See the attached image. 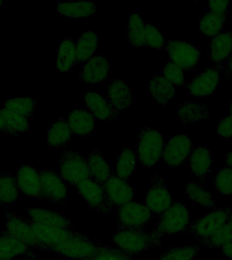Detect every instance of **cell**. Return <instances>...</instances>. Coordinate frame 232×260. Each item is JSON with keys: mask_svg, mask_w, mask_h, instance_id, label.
<instances>
[{"mask_svg": "<svg viewBox=\"0 0 232 260\" xmlns=\"http://www.w3.org/2000/svg\"><path fill=\"white\" fill-rule=\"evenodd\" d=\"M67 119L71 132L79 137L90 135L95 128V118L87 110H73Z\"/></svg>", "mask_w": 232, "mask_h": 260, "instance_id": "obj_28", "label": "cell"}, {"mask_svg": "<svg viewBox=\"0 0 232 260\" xmlns=\"http://www.w3.org/2000/svg\"><path fill=\"white\" fill-rule=\"evenodd\" d=\"M185 194L187 199L191 203L200 205L205 208H212L215 206L216 203L211 192L198 183H187Z\"/></svg>", "mask_w": 232, "mask_h": 260, "instance_id": "obj_37", "label": "cell"}, {"mask_svg": "<svg viewBox=\"0 0 232 260\" xmlns=\"http://www.w3.org/2000/svg\"><path fill=\"white\" fill-rule=\"evenodd\" d=\"M31 224L40 242L41 248L47 251L63 240L81 233L72 230L50 226L40 223L31 222Z\"/></svg>", "mask_w": 232, "mask_h": 260, "instance_id": "obj_16", "label": "cell"}, {"mask_svg": "<svg viewBox=\"0 0 232 260\" xmlns=\"http://www.w3.org/2000/svg\"><path fill=\"white\" fill-rule=\"evenodd\" d=\"M101 246L80 233L63 240L48 251L66 259L85 260L95 257Z\"/></svg>", "mask_w": 232, "mask_h": 260, "instance_id": "obj_3", "label": "cell"}, {"mask_svg": "<svg viewBox=\"0 0 232 260\" xmlns=\"http://www.w3.org/2000/svg\"><path fill=\"white\" fill-rule=\"evenodd\" d=\"M103 186L110 203L117 209L133 201L134 188L127 180L118 178L113 174V172Z\"/></svg>", "mask_w": 232, "mask_h": 260, "instance_id": "obj_17", "label": "cell"}, {"mask_svg": "<svg viewBox=\"0 0 232 260\" xmlns=\"http://www.w3.org/2000/svg\"><path fill=\"white\" fill-rule=\"evenodd\" d=\"M98 6L93 2H59L56 4V11L61 17L70 19H80L94 15Z\"/></svg>", "mask_w": 232, "mask_h": 260, "instance_id": "obj_23", "label": "cell"}, {"mask_svg": "<svg viewBox=\"0 0 232 260\" xmlns=\"http://www.w3.org/2000/svg\"><path fill=\"white\" fill-rule=\"evenodd\" d=\"M16 182L22 194L32 198H40V172L32 166H24L16 173Z\"/></svg>", "mask_w": 232, "mask_h": 260, "instance_id": "obj_20", "label": "cell"}, {"mask_svg": "<svg viewBox=\"0 0 232 260\" xmlns=\"http://www.w3.org/2000/svg\"><path fill=\"white\" fill-rule=\"evenodd\" d=\"M188 209L183 203L175 202L161 213L153 233L163 239L165 236H172L183 233L189 224Z\"/></svg>", "mask_w": 232, "mask_h": 260, "instance_id": "obj_4", "label": "cell"}, {"mask_svg": "<svg viewBox=\"0 0 232 260\" xmlns=\"http://www.w3.org/2000/svg\"><path fill=\"white\" fill-rule=\"evenodd\" d=\"M77 64H83L96 54L99 48V36L92 30H84L77 39Z\"/></svg>", "mask_w": 232, "mask_h": 260, "instance_id": "obj_29", "label": "cell"}, {"mask_svg": "<svg viewBox=\"0 0 232 260\" xmlns=\"http://www.w3.org/2000/svg\"><path fill=\"white\" fill-rule=\"evenodd\" d=\"M116 215L118 229H143L152 213L144 203L132 201L118 207Z\"/></svg>", "mask_w": 232, "mask_h": 260, "instance_id": "obj_10", "label": "cell"}, {"mask_svg": "<svg viewBox=\"0 0 232 260\" xmlns=\"http://www.w3.org/2000/svg\"><path fill=\"white\" fill-rule=\"evenodd\" d=\"M0 134H1V132H0Z\"/></svg>", "mask_w": 232, "mask_h": 260, "instance_id": "obj_55", "label": "cell"}, {"mask_svg": "<svg viewBox=\"0 0 232 260\" xmlns=\"http://www.w3.org/2000/svg\"><path fill=\"white\" fill-rule=\"evenodd\" d=\"M77 64L75 42L71 38L61 40L56 50L55 67L61 73L69 72Z\"/></svg>", "mask_w": 232, "mask_h": 260, "instance_id": "obj_25", "label": "cell"}, {"mask_svg": "<svg viewBox=\"0 0 232 260\" xmlns=\"http://www.w3.org/2000/svg\"><path fill=\"white\" fill-rule=\"evenodd\" d=\"M60 176L67 184L75 187L91 179L85 156L72 150L63 152L61 156Z\"/></svg>", "mask_w": 232, "mask_h": 260, "instance_id": "obj_5", "label": "cell"}, {"mask_svg": "<svg viewBox=\"0 0 232 260\" xmlns=\"http://www.w3.org/2000/svg\"><path fill=\"white\" fill-rule=\"evenodd\" d=\"M85 260H95V259H94L93 258H91V259H85Z\"/></svg>", "mask_w": 232, "mask_h": 260, "instance_id": "obj_54", "label": "cell"}, {"mask_svg": "<svg viewBox=\"0 0 232 260\" xmlns=\"http://www.w3.org/2000/svg\"><path fill=\"white\" fill-rule=\"evenodd\" d=\"M148 90L157 104L166 105L177 95V89L162 74L153 76L148 82Z\"/></svg>", "mask_w": 232, "mask_h": 260, "instance_id": "obj_22", "label": "cell"}, {"mask_svg": "<svg viewBox=\"0 0 232 260\" xmlns=\"http://www.w3.org/2000/svg\"><path fill=\"white\" fill-rule=\"evenodd\" d=\"M26 213L30 221L32 223L69 230L75 225L68 217L49 209L30 208L26 210Z\"/></svg>", "mask_w": 232, "mask_h": 260, "instance_id": "obj_21", "label": "cell"}, {"mask_svg": "<svg viewBox=\"0 0 232 260\" xmlns=\"http://www.w3.org/2000/svg\"><path fill=\"white\" fill-rule=\"evenodd\" d=\"M209 12L227 16L229 2L223 0H211L208 2Z\"/></svg>", "mask_w": 232, "mask_h": 260, "instance_id": "obj_47", "label": "cell"}, {"mask_svg": "<svg viewBox=\"0 0 232 260\" xmlns=\"http://www.w3.org/2000/svg\"><path fill=\"white\" fill-rule=\"evenodd\" d=\"M4 119L3 133L10 136H18L30 129V120L9 110L2 109Z\"/></svg>", "mask_w": 232, "mask_h": 260, "instance_id": "obj_36", "label": "cell"}, {"mask_svg": "<svg viewBox=\"0 0 232 260\" xmlns=\"http://www.w3.org/2000/svg\"><path fill=\"white\" fill-rule=\"evenodd\" d=\"M226 16L211 12H207L199 19V30L208 38H213L223 30Z\"/></svg>", "mask_w": 232, "mask_h": 260, "instance_id": "obj_38", "label": "cell"}, {"mask_svg": "<svg viewBox=\"0 0 232 260\" xmlns=\"http://www.w3.org/2000/svg\"><path fill=\"white\" fill-rule=\"evenodd\" d=\"M221 81V75L217 68H207L195 75L187 85V88L195 98H204L215 92Z\"/></svg>", "mask_w": 232, "mask_h": 260, "instance_id": "obj_14", "label": "cell"}, {"mask_svg": "<svg viewBox=\"0 0 232 260\" xmlns=\"http://www.w3.org/2000/svg\"><path fill=\"white\" fill-rule=\"evenodd\" d=\"M93 259L95 260H136L132 256L124 253L118 248L107 245H102Z\"/></svg>", "mask_w": 232, "mask_h": 260, "instance_id": "obj_45", "label": "cell"}, {"mask_svg": "<svg viewBox=\"0 0 232 260\" xmlns=\"http://www.w3.org/2000/svg\"><path fill=\"white\" fill-rule=\"evenodd\" d=\"M165 50L170 61L179 65L184 71H192L198 64L201 53L190 43L177 40H168Z\"/></svg>", "mask_w": 232, "mask_h": 260, "instance_id": "obj_9", "label": "cell"}, {"mask_svg": "<svg viewBox=\"0 0 232 260\" xmlns=\"http://www.w3.org/2000/svg\"><path fill=\"white\" fill-rule=\"evenodd\" d=\"M209 110L205 104L185 102L179 105L177 117L184 123H194L208 117Z\"/></svg>", "mask_w": 232, "mask_h": 260, "instance_id": "obj_33", "label": "cell"}, {"mask_svg": "<svg viewBox=\"0 0 232 260\" xmlns=\"http://www.w3.org/2000/svg\"><path fill=\"white\" fill-rule=\"evenodd\" d=\"M144 48L162 50L165 42L162 32L154 24L147 22L144 28Z\"/></svg>", "mask_w": 232, "mask_h": 260, "instance_id": "obj_42", "label": "cell"}, {"mask_svg": "<svg viewBox=\"0 0 232 260\" xmlns=\"http://www.w3.org/2000/svg\"><path fill=\"white\" fill-rule=\"evenodd\" d=\"M162 75L175 87L183 86L185 84L184 70L172 61L166 63Z\"/></svg>", "mask_w": 232, "mask_h": 260, "instance_id": "obj_44", "label": "cell"}, {"mask_svg": "<svg viewBox=\"0 0 232 260\" xmlns=\"http://www.w3.org/2000/svg\"><path fill=\"white\" fill-rule=\"evenodd\" d=\"M199 248L197 246H183L173 248L161 255L160 260H191L198 254Z\"/></svg>", "mask_w": 232, "mask_h": 260, "instance_id": "obj_41", "label": "cell"}, {"mask_svg": "<svg viewBox=\"0 0 232 260\" xmlns=\"http://www.w3.org/2000/svg\"><path fill=\"white\" fill-rule=\"evenodd\" d=\"M231 214L232 209L229 207L214 209L191 223L189 233L201 243L225 225Z\"/></svg>", "mask_w": 232, "mask_h": 260, "instance_id": "obj_6", "label": "cell"}, {"mask_svg": "<svg viewBox=\"0 0 232 260\" xmlns=\"http://www.w3.org/2000/svg\"><path fill=\"white\" fill-rule=\"evenodd\" d=\"M225 164L226 167L232 168V150L226 154L225 157Z\"/></svg>", "mask_w": 232, "mask_h": 260, "instance_id": "obj_50", "label": "cell"}, {"mask_svg": "<svg viewBox=\"0 0 232 260\" xmlns=\"http://www.w3.org/2000/svg\"><path fill=\"white\" fill-rule=\"evenodd\" d=\"M111 70V61L103 55L96 54L82 65L78 77L85 84H97L107 79Z\"/></svg>", "mask_w": 232, "mask_h": 260, "instance_id": "obj_13", "label": "cell"}, {"mask_svg": "<svg viewBox=\"0 0 232 260\" xmlns=\"http://www.w3.org/2000/svg\"><path fill=\"white\" fill-rule=\"evenodd\" d=\"M40 198L47 202L68 204V186L60 175L52 171L40 170Z\"/></svg>", "mask_w": 232, "mask_h": 260, "instance_id": "obj_8", "label": "cell"}, {"mask_svg": "<svg viewBox=\"0 0 232 260\" xmlns=\"http://www.w3.org/2000/svg\"><path fill=\"white\" fill-rule=\"evenodd\" d=\"M192 142L188 135H175L169 139L164 147L162 158L165 165L175 168L181 166L191 152Z\"/></svg>", "mask_w": 232, "mask_h": 260, "instance_id": "obj_12", "label": "cell"}, {"mask_svg": "<svg viewBox=\"0 0 232 260\" xmlns=\"http://www.w3.org/2000/svg\"><path fill=\"white\" fill-rule=\"evenodd\" d=\"M72 134L67 118H59L47 132V143L56 149L64 148L71 142Z\"/></svg>", "mask_w": 232, "mask_h": 260, "instance_id": "obj_27", "label": "cell"}, {"mask_svg": "<svg viewBox=\"0 0 232 260\" xmlns=\"http://www.w3.org/2000/svg\"><path fill=\"white\" fill-rule=\"evenodd\" d=\"M208 56L215 64H221L232 53V31H221L209 42Z\"/></svg>", "mask_w": 232, "mask_h": 260, "instance_id": "obj_24", "label": "cell"}, {"mask_svg": "<svg viewBox=\"0 0 232 260\" xmlns=\"http://www.w3.org/2000/svg\"><path fill=\"white\" fill-rule=\"evenodd\" d=\"M107 100L118 113L128 109L134 103L131 89L122 79H114L107 86Z\"/></svg>", "mask_w": 232, "mask_h": 260, "instance_id": "obj_19", "label": "cell"}, {"mask_svg": "<svg viewBox=\"0 0 232 260\" xmlns=\"http://www.w3.org/2000/svg\"><path fill=\"white\" fill-rule=\"evenodd\" d=\"M164 138L157 130L144 127L138 136L136 154L138 161L146 170H151L162 158Z\"/></svg>", "mask_w": 232, "mask_h": 260, "instance_id": "obj_2", "label": "cell"}, {"mask_svg": "<svg viewBox=\"0 0 232 260\" xmlns=\"http://www.w3.org/2000/svg\"><path fill=\"white\" fill-rule=\"evenodd\" d=\"M218 135L222 138H232V115H227L221 118L217 125Z\"/></svg>", "mask_w": 232, "mask_h": 260, "instance_id": "obj_46", "label": "cell"}, {"mask_svg": "<svg viewBox=\"0 0 232 260\" xmlns=\"http://www.w3.org/2000/svg\"><path fill=\"white\" fill-rule=\"evenodd\" d=\"M231 239H232V214L225 225L218 230L209 239L201 242V243L211 249H217V248H221Z\"/></svg>", "mask_w": 232, "mask_h": 260, "instance_id": "obj_40", "label": "cell"}, {"mask_svg": "<svg viewBox=\"0 0 232 260\" xmlns=\"http://www.w3.org/2000/svg\"><path fill=\"white\" fill-rule=\"evenodd\" d=\"M229 115H232V100H231V102H230V104H229Z\"/></svg>", "mask_w": 232, "mask_h": 260, "instance_id": "obj_52", "label": "cell"}, {"mask_svg": "<svg viewBox=\"0 0 232 260\" xmlns=\"http://www.w3.org/2000/svg\"><path fill=\"white\" fill-rule=\"evenodd\" d=\"M87 111L95 119L100 121H114L120 114L112 107L111 104L102 93L98 91H87L83 96Z\"/></svg>", "mask_w": 232, "mask_h": 260, "instance_id": "obj_15", "label": "cell"}, {"mask_svg": "<svg viewBox=\"0 0 232 260\" xmlns=\"http://www.w3.org/2000/svg\"><path fill=\"white\" fill-rule=\"evenodd\" d=\"M146 23V21L142 18L141 14H130L126 27V38L130 46L133 48H144Z\"/></svg>", "mask_w": 232, "mask_h": 260, "instance_id": "obj_34", "label": "cell"}, {"mask_svg": "<svg viewBox=\"0 0 232 260\" xmlns=\"http://www.w3.org/2000/svg\"><path fill=\"white\" fill-rule=\"evenodd\" d=\"M38 102L36 98L31 95L14 96L4 102L3 108L30 119L36 111Z\"/></svg>", "mask_w": 232, "mask_h": 260, "instance_id": "obj_35", "label": "cell"}, {"mask_svg": "<svg viewBox=\"0 0 232 260\" xmlns=\"http://www.w3.org/2000/svg\"><path fill=\"white\" fill-rule=\"evenodd\" d=\"M92 180L103 185L113 174L107 160L99 150H94L85 156Z\"/></svg>", "mask_w": 232, "mask_h": 260, "instance_id": "obj_26", "label": "cell"}, {"mask_svg": "<svg viewBox=\"0 0 232 260\" xmlns=\"http://www.w3.org/2000/svg\"><path fill=\"white\" fill-rule=\"evenodd\" d=\"M225 72L228 77H232V53L229 58H227V62H226Z\"/></svg>", "mask_w": 232, "mask_h": 260, "instance_id": "obj_49", "label": "cell"}, {"mask_svg": "<svg viewBox=\"0 0 232 260\" xmlns=\"http://www.w3.org/2000/svg\"><path fill=\"white\" fill-rule=\"evenodd\" d=\"M214 186L220 194H231L232 168L225 167L220 169L216 176Z\"/></svg>", "mask_w": 232, "mask_h": 260, "instance_id": "obj_43", "label": "cell"}, {"mask_svg": "<svg viewBox=\"0 0 232 260\" xmlns=\"http://www.w3.org/2000/svg\"><path fill=\"white\" fill-rule=\"evenodd\" d=\"M4 3L3 2L0 1V8H3Z\"/></svg>", "mask_w": 232, "mask_h": 260, "instance_id": "obj_53", "label": "cell"}, {"mask_svg": "<svg viewBox=\"0 0 232 260\" xmlns=\"http://www.w3.org/2000/svg\"><path fill=\"white\" fill-rule=\"evenodd\" d=\"M220 249L227 259L232 260V239L227 242Z\"/></svg>", "mask_w": 232, "mask_h": 260, "instance_id": "obj_48", "label": "cell"}, {"mask_svg": "<svg viewBox=\"0 0 232 260\" xmlns=\"http://www.w3.org/2000/svg\"><path fill=\"white\" fill-rule=\"evenodd\" d=\"M191 172L199 180H207L208 174L211 172L213 159L210 150L205 147H197L190 154Z\"/></svg>", "mask_w": 232, "mask_h": 260, "instance_id": "obj_30", "label": "cell"}, {"mask_svg": "<svg viewBox=\"0 0 232 260\" xmlns=\"http://www.w3.org/2000/svg\"><path fill=\"white\" fill-rule=\"evenodd\" d=\"M4 129V119L2 113V109H0V132H3Z\"/></svg>", "mask_w": 232, "mask_h": 260, "instance_id": "obj_51", "label": "cell"}, {"mask_svg": "<svg viewBox=\"0 0 232 260\" xmlns=\"http://www.w3.org/2000/svg\"><path fill=\"white\" fill-rule=\"evenodd\" d=\"M30 247L5 231L0 235V260H14L26 255Z\"/></svg>", "mask_w": 232, "mask_h": 260, "instance_id": "obj_32", "label": "cell"}, {"mask_svg": "<svg viewBox=\"0 0 232 260\" xmlns=\"http://www.w3.org/2000/svg\"><path fill=\"white\" fill-rule=\"evenodd\" d=\"M6 232L28 247L41 248L40 242L31 224L25 219L10 215L6 221Z\"/></svg>", "mask_w": 232, "mask_h": 260, "instance_id": "obj_18", "label": "cell"}, {"mask_svg": "<svg viewBox=\"0 0 232 260\" xmlns=\"http://www.w3.org/2000/svg\"><path fill=\"white\" fill-rule=\"evenodd\" d=\"M144 204L152 213L160 215L171 206L172 195L158 173L152 177V182L147 190Z\"/></svg>", "mask_w": 232, "mask_h": 260, "instance_id": "obj_11", "label": "cell"}, {"mask_svg": "<svg viewBox=\"0 0 232 260\" xmlns=\"http://www.w3.org/2000/svg\"><path fill=\"white\" fill-rule=\"evenodd\" d=\"M137 164L136 152L132 148L123 146L116 160L113 174L118 178L127 180L133 175Z\"/></svg>", "mask_w": 232, "mask_h": 260, "instance_id": "obj_31", "label": "cell"}, {"mask_svg": "<svg viewBox=\"0 0 232 260\" xmlns=\"http://www.w3.org/2000/svg\"><path fill=\"white\" fill-rule=\"evenodd\" d=\"M75 188L93 210L101 213L105 216L117 212L118 209L110 203L103 185L89 179L79 183Z\"/></svg>", "mask_w": 232, "mask_h": 260, "instance_id": "obj_7", "label": "cell"}, {"mask_svg": "<svg viewBox=\"0 0 232 260\" xmlns=\"http://www.w3.org/2000/svg\"><path fill=\"white\" fill-rule=\"evenodd\" d=\"M16 179L10 174H0V203L8 205L15 203L19 198Z\"/></svg>", "mask_w": 232, "mask_h": 260, "instance_id": "obj_39", "label": "cell"}, {"mask_svg": "<svg viewBox=\"0 0 232 260\" xmlns=\"http://www.w3.org/2000/svg\"><path fill=\"white\" fill-rule=\"evenodd\" d=\"M162 240L143 229H118L111 239L118 249L132 257L160 247Z\"/></svg>", "mask_w": 232, "mask_h": 260, "instance_id": "obj_1", "label": "cell"}]
</instances>
